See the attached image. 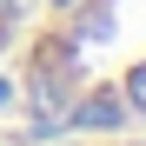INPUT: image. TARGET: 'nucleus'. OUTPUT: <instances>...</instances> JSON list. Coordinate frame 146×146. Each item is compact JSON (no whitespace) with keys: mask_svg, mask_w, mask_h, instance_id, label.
<instances>
[{"mask_svg":"<svg viewBox=\"0 0 146 146\" xmlns=\"http://www.w3.org/2000/svg\"><path fill=\"white\" fill-rule=\"evenodd\" d=\"M20 46L46 119L80 133L146 119V0H40Z\"/></svg>","mask_w":146,"mask_h":146,"instance_id":"1","label":"nucleus"},{"mask_svg":"<svg viewBox=\"0 0 146 146\" xmlns=\"http://www.w3.org/2000/svg\"><path fill=\"white\" fill-rule=\"evenodd\" d=\"M53 146H146V119H126V126H86L73 139H53Z\"/></svg>","mask_w":146,"mask_h":146,"instance_id":"2","label":"nucleus"},{"mask_svg":"<svg viewBox=\"0 0 146 146\" xmlns=\"http://www.w3.org/2000/svg\"><path fill=\"white\" fill-rule=\"evenodd\" d=\"M33 13H40V0H0V60L20 46V33H27Z\"/></svg>","mask_w":146,"mask_h":146,"instance_id":"3","label":"nucleus"}]
</instances>
